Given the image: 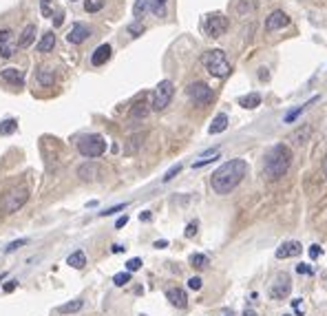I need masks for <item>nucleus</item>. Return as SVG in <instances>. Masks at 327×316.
I'll list each match as a JSON object with an SVG mask.
<instances>
[{
	"instance_id": "1",
	"label": "nucleus",
	"mask_w": 327,
	"mask_h": 316,
	"mask_svg": "<svg viewBox=\"0 0 327 316\" xmlns=\"http://www.w3.org/2000/svg\"><path fill=\"white\" fill-rule=\"evenodd\" d=\"M245 172H248V162L241 157H235V159H228L226 164L217 168L212 172L210 177V186L217 195H228L232 192L241 182H243Z\"/></svg>"
},
{
	"instance_id": "2",
	"label": "nucleus",
	"mask_w": 327,
	"mask_h": 316,
	"mask_svg": "<svg viewBox=\"0 0 327 316\" xmlns=\"http://www.w3.org/2000/svg\"><path fill=\"white\" fill-rule=\"evenodd\" d=\"M290 164H292V150L285 144H276L274 149H270L268 155H265V162H263L265 177L281 179L290 170Z\"/></svg>"
},
{
	"instance_id": "3",
	"label": "nucleus",
	"mask_w": 327,
	"mask_h": 316,
	"mask_svg": "<svg viewBox=\"0 0 327 316\" xmlns=\"http://www.w3.org/2000/svg\"><path fill=\"white\" fill-rule=\"evenodd\" d=\"M29 201V190L27 188H9L0 197V212L2 215H14Z\"/></svg>"
},
{
	"instance_id": "4",
	"label": "nucleus",
	"mask_w": 327,
	"mask_h": 316,
	"mask_svg": "<svg viewBox=\"0 0 327 316\" xmlns=\"http://www.w3.org/2000/svg\"><path fill=\"white\" fill-rule=\"evenodd\" d=\"M203 64H206L208 73L215 77H226L228 73L232 71L230 62H228L226 53L221 51V49H215V51H210L206 57H203Z\"/></svg>"
},
{
	"instance_id": "5",
	"label": "nucleus",
	"mask_w": 327,
	"mask_h": 316,
	"mask_svg": "<svg viewBox=\"0 0 327 316\" xmlns=\"http://www.w3.org/2000/svg\"><path fill=\"white\" fill-rule=\"evenodd\" d=\"M77 150H80V155H84V157H102L106 150V142L102 135H84V137L77 142Z\"/></svg>"
},
{
	"instance_id": "6",
	"label": "nucleus",
	"mask_w": 327,
	"mask_h": 316,
	"mask_svg": "<svg viewBox=\"0 0 327 316\" xmlns=\"http://www.w3.org/2000/svg\"><path fill=\"white\" fill-rule=\"evenodd\" d=\"M173 95H175L173 82H170V80H162L157 86H155L153 97H150V106H153V111H164L166 106L170 104Z\"/></svg>"
},
{
	"instance_id": "7",
	"label": "nucleus",
	"mask_w": 327,
	"mask_h": 316,
	"mask_svg": "<svg viewBox=\"0 0 327 316\" xmlns=\"http://www.w3.org/2000/svg\"><path fill=\"white\" fill-rule=\"evenodd\" d=\"M186 93L197 106H208L215 102V93H212V89L206 82H193V84L186 89Z\"/></svg>"
},
{
	"instance_id": "8",
	"label": "nucleus",
	"mask_w": 327,
	"mask_h": 316,
	"mask_svg": "<svg viewBox=\"0 0 327 316\" xmlns=\"http://www.w3.org/2000/svg\"><path fill=\"white\" fill-rule=\"evenodd\" d=\"M228 27H230L228 18L226 16H219V14H212L203 20V31H206V36H210V38H221L228 31Z\"/></svg>"
},
{
	"instance_id": "9",
	"label": "nucleus",
	"mask_w": 327,
	"mask_h": 316,
	"mask_svg": "<svg viewBox=\"0 0 327 316\" xmlns=\"http://www.w3.org/2000/svg\"><path fill=\"white\" fill-rule=\"evenodd\" d=\"M290 292H292V279H290V274L288 272L274 274L272 285H270V297L276 298V301H281V298H285Z\"/></svg>"
},
{
	"instance_id": "10",
	"label": "nucleus",
	"mask_w": 327,
	"mask_h": 316,
	"mask_svg": "<svg viewBox=\"0 0 327 316\" xmlns=\"http://www.w3.org/2000/svg\"><path fill=\"white\" fill-rule=\"evenodd\" d=\"M290 18L285 11H272V14L265 18V31H276L281 27H288Z\"/></svg>"
},
{
	"instance_id": "11",
	"label": "nucleus",
	"mask_w": 327,
	"mask_h": 316,
	"mask_svg": "<svg viewBox=\"0 0 327 316\" xmlns=\"http://www.w3.org/2000/svg\"><path fill=\"white\" fill-rule=\"evenodd\" d=\"M89 36H91V29L87 27V24H82V22H75L71 27V31H69L67 34V40L71 44H82L84 42V40L89 38Z\"/></svg>"
},
{
	"instance_id": "12",
	"label": "nucleus",
	"mask_w": 327,
	"mask_h": 316,
	"mask_svg": "<svg viewBox=\"0 0 327 316\" xmlns=\"http://www.w3.org/2000/svg\"><path fill=\"white\" fill-rule=\"evenodd\" d=\"M309 137H312V126L303 124V126H298V129L292 130L290 142H292V146H303L305 142H309Z\"/></svg>"
},
{
	"instance_id": "13",
	"label": "nucleus",
	"mask_w": 327,
	"mask_h": 316,
	"mask_svg": "<svg viewBox=\"0 0 327 316\" xmlns=\"http://www.w3.org/2000/svg\"><path fill=\"white\" fill-rule=\"evenodd\" d=\"M301 252H303V248H301V243H298V241H285V243H281V248L276 250V259L298 257Z\"/></svg>"
},
{
	"instance_id": "14",
	"label": "nucleus",
	"mask_w": 327,
	"mask_h": 316,
	"mask_svg": "<svg viewBox=\"0 0 327 316\" xmlns=\"http://www.w3.org/2000/svg\"><path fill=\"white\" fill-rule=\"evenodd\" d=\"M111 53H113L111 44H100V47L93 51V56H91V64H93V67H102V64H106V62H109V57H111Z\"/></svg>"
},
{
	"instance_id": "15",
	"label": "nucleus",
	"mask_w": 327,
	"mask_h": 316,
	"mask_svg": "<svg viewBox=\"0 0 327 316\" xmlns=\"http://www.w3.org/2000/svg\"><path fill=\"white\" fill-rule=\"evenodd\" d=\"M0 77H2L7 84H16V86L24 84V73L20 71V69H14V67L2 69V71H0Z\"/></svg>"
},
{
	"instance_id": "16",
	"label": "nucleus",
	"mask_w": 327,
	"mask_h": 316,
	"mask_svg": "<svg viewBox=\"0 0 327 316\" xmlns=\"http://www.w3.org/2000/svg\"><path fill=\"white\" fill-rule=\"evenodd\" d=\"M166 298L170 301V305H175V307H186V303H188V298H186V292H183L182 287H170V290H166Z\"/></svg>"
},
{
	"instance_id": "17",
	"label": "nucleus",
	"mask_w": 327,
	"mask_h": 316,
	"mask_svg": "<svg viewBox=\"0 0 327 316\" xmlns=\"http://www.w3.org/2000/svg\"><path fill=\"white\" fill-rule=\"evenodd\" d=\"M53 47H55V36H53V31H47V34L40 38V42L36 44L38 53H49V51H53Z\"/></svg>"
},
{
	"instance_id": "18",
	"label": "nucleus",
	"mask_w": 327,
	"mask_h": 316,
	"mask_svg": "<svg viewBox=\"0 0 327 316\" xmlns=\"http://www.w3.org/2000/svg\"><path fill=\"white\" fill-rule=\"evenodd\" d=\"M228 129V115L226 113H219L212 120V124H210V129H208V133L210 135H217V133H223V130Z\"/></svg>"
},
{
	"instance_id": "19",
	"label": "nucleus",
	"mask_w": 327,
	"mask_h": 316,
	"mask_svg": "<svg viewBox=\"0 0 327 316\" xmlns=\"http://www.w3.org/2000/svg\"><path fill=\"white\" fill-rule=\"evenodd\" d=\"M36 40V24H27L24 27V31L20 34V40H18V47H29L31 42Z\"/></svg>"
},
{
	"instance_id": "20",
	"label": "nucleus",
	"mask_w": 327,
	"mask_h": 316,
	"mask_svg": "<svg viewBox=\"0 0 327 316\" xmlns=\"http://www.w3.org/2000/svg\"><path fill=\"white\" fill-rule=\"evenodd\" d=\"M67 263L71 265V268H75V270H82V268H84V265H87V254L82 252V250H77V252L69 254Z\"/></svg>"
},
{
	"instance_id": "21",
	"label": "nucleus",
	"mask_w": 327,
	"mask_h": 316,
	"mask_svg": "<svg viewBox=\"0 0 327 316\" xmlns=\"http://www.w3.org/2000/svg\"><path fill=\"white\" fill-rule=\"evenodd\" d=\"M261 104V95L259 93H248V95H241L239 97V106L243 109H256Z\"/></svg>"
},
{
	"instance_id": "22",
	"label": "nucleus",
	"mask_w": 327,
	"mask_h": 316,
	"mask_svg": "<svg viewBox=\"0 0 327 316\" xmlns=\"http://www.w3.org/2000/svg\"><path fill=\"white\" fill-rule=\"evenodd\" d=\"M82 307H84V301H82V298H75V301H69V303H64V305H60V314H75Z\"/></svg>"
},
{
	"instance_id": "23",
	"label": "nucleus",
	"mask_w": 327,
	"mask_h": 316,
	"mask_svg": "<svg viewBox=\"0 0 327 316\" xmlns=\"http://www.w3.org/2000/svg\"><path fill=\"white\" fill-rule=\"evenodd\" d=\"M77 175H80L82 179H95L97 177V166L95 164H84V166H80L77 168Z\"/></svg>"
},
{
	"instance_id": "24",
	"label": "nucleus",
	"mask_w": 327,
	"mask_h": 316,
	"mask_svg": "<svg viewBox=\"0 0 327 316\" xmlns=\"http://www.w3.org/2000/svg\"><path fill=\"white\" fill-rule=\"evenodd\" d=\"M150 5V11H153L157 18H164L166 16V5H168V0H148Z\"/></svg>"
},
{
	"instance_id": "25",
	"label": "nucleus",
	"mask_w": 327,
	"mask_h": 316,
	"mask_svg": "<svg viewBox=\"0 0 327 316\" xmlns=\"http://www.w3.org/2000/svg\"><path fill=\"white\" fill-rule=\"evenodd\" d=\"M148 111H150V106L146 104V102H137V104L130 109V117H133V120H140V117H146V115H148Z\"/></svg>"
},
{
	"instance_id": "26",
	"label": "nucleus",
	"mask_w": 327,
	"mask_h": 316,
	"mask_svg": "<svg viewBox=\"0 0 327 316\" xmlns=\"http://www.w3.org/2000/svg\"><path fill=\"white\" fill-rule=\"evenodd\" d=\"M146 9H150L148 0H135V5H133V16H135L137 20H142V18H144V14H146Z\"/></svg>"
},
{
	"instance_id": "27",
	"label": "nucleus",
	"mask_w": 327,
	"mask_h": 316,
	"mask_svg": "<svg viewBox=\"0 0 327 316\" xmlns=\"http://www.w3.org/2000/svg\"><path fill=\"white\" fill-rule=\"evenodd\" d=\"M53 80H55V77H53V71H49V69H40L38 71V82L42 86H51Z\"/></svg>"
},
{
	"instance_id": "28",
	"label": "nucleus",
	"mask_w": 327,
	"mask_h": 316,
	"mask_svg": "<svg viewBox=\"0 0 327 316\" xmlns=\"http://www.w3.org/2000/svg\"><path fill=\"white\" fill-rule=\"evenodd\" d=\"M16 129H18V122L16 120L0 122V135H11V133H16Z\"/></svg>"
},
{
	"instance_id": "29",
	"label": "nucleus",
	"mask_w": 327,
	"mask_h": 316,
	"mask_svg": "<svg viewBox=\"0 0 327 316\" xmlns=\"http://www.w3.org/2000/svg\"><path fill=\"white\" fill-rule=\"evenodd\" d=\"M190 265L197 270H203L208 265V257L206 254H193V257H190Z\"/></svg>"
},
{
	"instance_id": "30",
	"label": "nucleus",
	"mask_w": 327,
	"mask_h": 316,
	"mask_svg": "<svg viewBox=\"0 0 327 316\" xmlns=\"http://www.w3.org/2000/svg\"><path fill=\"white\" fill-rule=\"evenodd\" d=\"M303 111H305V104H303V106H298V109H294V111H290V113L283 117V122H285V124H292V122L296 120V117H298L301 113H303Z\"/></svg>"
},
{
	"instance_id": "31",
	"label": "nucleus",
	"mask_w": 327,
	"mask_h": 316,
	"mask_svg": "<svg viewBox=\"0 0 327 316\" xmlns=\"http://www.w3.org/2000/svg\"><path fill=\"white\" fill-rule=\"evenodd\" d=\"M130 281V272L128 270H126V272H120V274H115V277H113V283H115V285H126V283Z\"/></svg>"
},
{
	"instance_id": "32",
	"label": "nucleus",
	"mask_w": 327,
	"mask_h": 316,
	"mask_svg": "<svg viewBox=\"0 0 327 316\" xmlns=\"http://www.w3.org/2000/svg\"><path fill=\"white\" fill-rule=\"evenodd\" d=\"M182 164H175L173 168H170L168 172H166V175H164V182H170V179H175V175H179V172H182Z\"/></svg>"
},
{
	"instance_id": "33",
	"label": "nucleus",
	"mask_w": 327,
	"mask_h": 316,
	"mask_svg": "<svg viewBox=\"0 0 327 316\" xmlns=\"http://www.w3.org/2000/svg\"><path fill=\"white\" fill-rule=\"evenodd\" d=\"M142 268V259H130V261H126V270H128V272H137V270Z\"/></svg>"
},
{
	"instance_id": "34",
	"label": "nucleus",
	"mask_w": 327,
	"mask_h": 316,
	"mask_svg": "<svg viewBox=\"0 0 327 316\" xmlns=\"http://www.w3.org/2000/svg\"><path fill=\"white\" fill-rule=\"evenodd\" d=\"M128 34L133 36V38H137V36H142V34H144V24H140V22L130 24V27H128Z\"/></svg>"
},
{
	"instance_id": "35",
	"label": "nucleus",
	"mask_w": 327,
	"mask_h": 316,
	"mask_svg": "<svg viewBox=\"0 0 327 316\" xmlns=\"http://www.w3.org/2000/svg\"><path fill=\"white\" fill-rule=\"evenodd\" d=\"M29 243V239H18V241H11L9 245H7V252H14V250H18L20 245H27Z\"/></svg>"
},
{
	"instance_id": "36",
	"label": "nucleus",
	"mask_w": 327,
	"mask_h": 316,
	"mask_svg": "<svg viewBox=\"0 0 327 316\" xmlns=\"http://www.w3.org/2000/svg\"><path fill=\"white\" fill-rule=\"evenodd\" d=\"M84 9H87L89 14H93V11L102 9V2H93V0H87V2H84Z\"/></svg>"
},
{
	"instance_id": "37",
	"label": "nucleus",
	"mask_w": 327,
	"mask_h": 316,
	"mask_svg": "<svg viewBox=\"0 0 327 316\" xmlns=\"http://www.w3.org/2000/svg\"><path fill=\"white\" fill-rule=\"evenodd\" d=\"M197 235V221H190V223L186 225V237L190 239V237Z\"/></svg>"
},
{
	"instance_id": "38",
	"label": "nucleus",
	"mask_w": 327,
	"mask_h": 316,
	"mask_svg": "<svg viewBox=\"0 0 327 316\" xmlns=\"http://www.w3.org/2000/svg\"><path fill=\"white\" fill-rule=\"evenodd\" d=\"M201 279H199V277H193V279H190V281H188V287H190V290H201Z\"/></svg>"
},
{
	"instance_id": "39",
	"label": "nucleus",
	"mask_w": 327,
	"mask_h": 316,
	"mask_svg": "<svg viewBox=\"0 0 327 316\" xmlns=\"http://www.w3.org/2000/svg\"><path fill=\"white\" fill-rule=\"evenodd\" d=\"M126 208V204H120V206H115V208H109V210H104V212H100L102 217H109V215H115L117 210H124Z\"/></svg>"
},
{
	"instance_id": "40",
	"label": "nucleus",
	"mask_w": 327,
	"mask_h": 316,
	"mask_svg": "<svg viewBox=\"0 0 327 316\" xmlns=\"http://www.w3.org/2000/svg\"><path fill=\"white\" fill-rule=\"evenodd\" d=\"M11 56H14L11 47H7V44H0V57H11Z\"/></svg>"
},
{
	"instance_id": "41",
	"label": "nucleus",
	"mask_w": 327,
	"mask_h": 316,
	"mask_svg": "<svg viewBox=\"0 0 327 316\" xmlns=\"http://www.w3.org/2000/svg\"><path fill=\"white\" fill-rule=\"evenodd\" d=\"M9 40H11V31L9 29H2V31H0V44L9 42Z\"/></svg>"
},
{
	"instance_id": "42",
	"label": "nucleus",
	"mask_w": 327,
	"mask_h": 316,
	"mask_svg": "<svg viewBox=\"0 0 327 316\" xmlns=\"http://www.w3.org/2000/svg\"><path fill=\"white\" fill-rule=\"evenodd\" d=\"M296 272L298 274H312V265H308V263H301L296 268Z\"/></svg>"
},
{
	"instance_id": "43",
	"label": "nucleus",
	"mask_w": 327,
	"mask_h": 316,
	"mask_svg": "<svg viewBox=\"0 0 327 316\" xmlns=\"http://www.w3.org/2000/svg\"><path fill=\"white\" fill-rule=\"evenodd\" d=\"M321 252H323V250H321V245H309V257H312V259L321 257Z\"/></svg>"
},
{
	"instance_id": "44",
	"label": "nucleus",
	"mask_w": 327,
	"mask_h": 316,
	"mask_svg": "<svg viewBox=\"0 0 327 316\" xmlns=\"http://www.w3.org/2000/svg\"><path fill=\"white\" fill-rule=\"evenodd\" d=\"M62 22H64V11H58V14H55V20H53V24H55V27H60Z\"/></svg>"
},
{
	"instance_id": "45",
	"label": "nucleus",
	"mask_w": 327,
	"mask_h": 316,
	"mask_svg": "<svg viewBox=\"0 0 327 316\" xmlns=\"http://www.w3.org/2000/svg\"><path fill=\"white\" fill-rule=\"evenodd\" d=\"M49 2H51V0H42V14H44V16H51V9H49Z\"/></svg>"
},
{
	"instance_id": "46",
	"label": "nucleus",
	"mask_w": 327,
	"mask_h": 316,
	"mask_svg": "<svg viewBox=\"0 0 327 316\" xmlns=\"http://www.w3.org/2000/svg\"><path fill=\"white\" fill-rule=\"evenodd\" d=\"M126 221H128V217H120V219H117V228H122V225H126Z\"/></svg>"
},
{
	"instance_id": "47",
	"label": "nucleus",
	"mask_w": 327,
	"mask_h": 316,
	"mask_svg": "<svg viewBox=\"0 0 327 316\" xmlns=\"http://www.w3.org/2000/svg\"><path fill=\"white\" fill-rule=\"evenodd\" d=\"M14 287H16V281H9V283H7V285H5V292H11Z\"/></svg>"
},
{
	"instance_id": "48",
	"label": "nucleus",
	"mask_w": 327,
	"mask_h": 316,
	"mask_svg": "<svg viewBox=\"0 0 327 316\" xmlns=\"http://www.w3.org/2000/svg\"><path fill=\"white\" fill-rule=\"evenodd\" d=\"M168 245V241H155V248H166Z\"/></svg>"
},
{
	"instance_id": "49",
	"label": "nucleus",
	"mask_w": 327,
	"mask_h": 316,
	"mask_svg": "<svg viewBox=\"0 0 327 316\" xmlns=\"http://www.w3.org/2000/svg\"><path fill=\"white\" fill-rule=\"evenodd\" d=\"M140 219H142V221H148V219H150V212H148V210H146V212H142V215H140Z\"/></svg>"
},
{
	"instance_id": "50",
	"label": "nucleus",
	"mask_w": 327,
	"mask_h": 316,
	"mask_svg": "<svg viewBox=\"0 0 327 316\" xmlns=\"http://www.w3.org/2000/svg\"><path fill=\"white\" fill-rule=\"evenodd\" d=\"M323 175H325V179H327V157L323 159Z\"/></svg>"
},
{
	"instance_id": "51",
	"label": "nucleus",
	"mask_w": 327,
	"mask_h": 316,
	"mask_svg": "<svg viewBox=\"0 0 327 316\" xmlns=\"http://www.w3.org/2000/svg\"><path fill=\"white\" fill-rule=\"evenodd\" d=\"M268 69H261V80H268Z\"/></svg>"
},
{
	"instance_id": "52",
	"label": "nucleus",
	"mask_w": 327,
	"mask_h": 316,
	"mask_svg": "<svg viewBox=\"0 0 327 316\" xmlns=\"http://www.w3.org/2000/svg\"><path fill=\"white\" fill-rule=\"evenodd\" d=\"M243 316H256V314H254L252 310H245V312H243Z\"/></svg>"
},
{
	"instance_id": "53",
	"label": "nucleus",
	"mask_w": 327,
	"mask_h": 316,
	"mask_svg": "<svg viewBox=\"0 0 327 316\" xmlns=\"http://www.w3.org/2000/svg\"><path fill=\"white\" fill-rule=\"evenodd\" d=\"M285 316H290V314H285Z\"/></svg>"
}]
</instances>
